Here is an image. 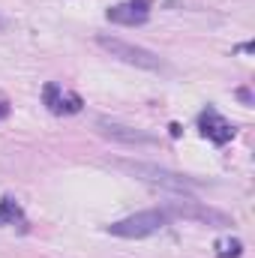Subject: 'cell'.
<instances>
[{"label": "cell", "mask_w": 255, "mask_h": 258, "mask_svg": "<svg viewBox=\"0 0 255 258\" xmlns=\"http://www.w3.org/2000/svg\"><path fill=\"white\" fill-rule=\"evenodd\" d=\"M114 165H117L120 171H126L129 177H135V180H141V183H147V186H156V189H162V192L186 195L189 189H198V186H201L198 180H192L186 174H177V171H171V168H162V165H156V162L117 159Z\"/></svg>", "instance_id": "1"}, {"label": "cell", "mask_w": 255, "mask_h": 258, "mask_svg": "<svg viewBox=\"0 0 255 258\" xmlns=\"http://www.w3.org/2000/svg\"><path fill=\"white\" fill-rule=\"evenodd\" d=\"M162 210L174 219H189V222H201V225H210V228H222V225H234L222 210L204 204V201H195L189 195L174 192V198L162 201Z\"/></svg>", "instance_id": "2"}, {"label": "cell", "mask_w": 255, "mask_h": 258, "mask_svg": "<svg viewBox=\"0 0 255 258\" xmlns=\"http://www.w3.org/2000/svg\"><path fill=\"white\" fill-rule=\"evenodd\" d=\"M168 213L162 207H153V210H141V213H132L126 219H117L108 225V234L114 237H126V240H141V237H150L156 231H162L168 225Z\"/></svg>", "instance_id": "3"}, {"label": "cell", "mask_w": 255, "mask_h": 258, "mask_svg": "<svg viewBox=\"0 0 255 258\" xmlns=\"http://www.w3.org/2000/svg\"><path fill=\"white\" fill-rule=\"evenodd\" d=\"M96 45L105 48L111 57L135 66V69H147V72H159V69H162V60H159L153 51H147V48H141V45H132V42L120 39V36H105V33H99V36H96Z\"/></svg>", "instance_id": "4"}, {"label": "cell", "mask_w": 255, "mask_h": 258, "mask_svg": "<svg viewBox=\"0 0 255 258\" xmlns=\"http://www.w3.org/2000/svg\"><path fill=\"white\" fill-rule=\"evenodd\" d=\"M96 129H99L105 138L120 141V144H150V141H153V138H150L147 132H141V129H132V126H126V123H117V120H105V117L96 120Z\"/></svg>", "instance_id": "5"}, {"label": "cell", "mask_w": 255, "mask_h": 258, "mask_svg": "<svg viewBox=\"0 0 255 258\" xmlns=\"http://www.w3.org/2000/svg\"><path fill=\"white\" fill-rule=\"evenodd\" d=\"M198 126H201V135H204V138H210L213 144H225V141H231V138H234V126H231L219 111H213V108H207V111L201 114Z\"/></svg>", "instance_id": "6"}, {"label": "cell", "mask_w": 255, "mask_h": 258, "mask_svg": "<svg viewBox=\"0 0 255 258\" xmlns=\"http://www.w3.org/2000/svg\"><path fill=\"white\" fill-rule=\"evenodd\" d=\"M147 3L150 0H129V3H120V6H111L108 9V21L114 24H144L147 21Z\"/></svg>", "instance_id": "7"}, {"label": "cell", "mask_w": 255, "mask_h": 258, "mask_svg": "<svg viewBox=\"0 0 255 258\" xmlns=\"http://www.w3.org/2000/svg\"><path fill=\"white\" fill-rule=\"evenodd\" d=\"M42 96H45V105H48L54 114H75V111L81 108V99H78V96H66L57 84H48Z\"/></svg>", "instance_id": "8"}, {"label": "cell", "mask_w": 255, "mask_h": 258, "mask_svg": "<svg viewBox=\"0 0 255 258\" xmlns=\"http://www.w3.org/2000/svg\"><path fill=\"white\" fill-rule=\"evenodd\" d=\"M21 225L24 222V213H21V207H18V201L12 198V195H3L0 198V225Z\"/></svg>", "instance_id": "9"}, {"label": "cell", "mask_w": 255, "mask_h": 258, "mask_svg": "<svg viewBox=\"0 0 255 258\" xmlns=\"http://www.w3.org/2000/svg\"><path fill=\"white\" fill-rule=\"evenodd\" d=\"M243 255V243L237 237H222L216 240V258H240Z\"/></svg>", "instance_id": "10"}, {"label": "cell", "mask_w": 255, "mask_h": 258, "mask_svg": "<svg viewBox=\"0 0 255 258\" xmlns=\"http://www.w3.org/2000/svg\"><path fill=\"white\" fill-rule=\"evenodd\" d=\"M0 27H6V21H3V18H0Z\"/></svg>", "instance_id": "11"}]
</instances>
